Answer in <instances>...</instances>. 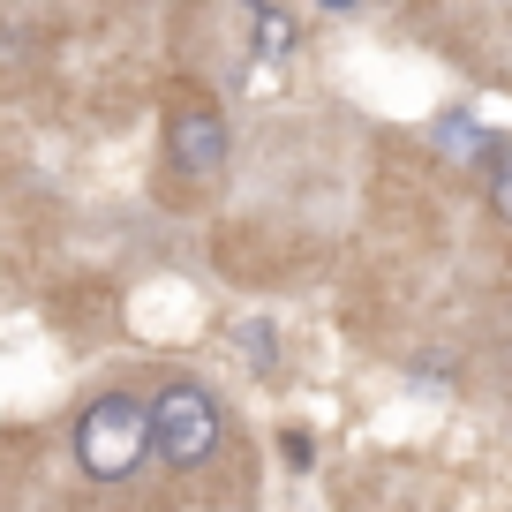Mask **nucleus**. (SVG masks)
Segmentation results:
<instances>
[{
	"label": "nucleus",
	"mask_w": 512,
	"mask_h": 512,
	"mask_svg": "<svg viewBox=\"0 0 512 512\" xmlns=\"http://www.w3.org/2000/svg\"><path fill=\"white\" fill-rule=\"evenodd\" d=\"M68 460L91 490H128L151 467V407L136 392H91L68 430Z\"/></svg>",
	"instance_id": "nucleus-1"
},
{
	"label": "nucleus",
	"mask_w": 512,
	"mask_h": 512,
	"mask_svg": "<svg viewBox=\"0 0 512 512\" xmlns=\"http://www.w3.org/2000/svg\"><path fill=\"white\" fill-rule=\"evenodd\" d=\"M144 407H151V460H159L166 475H204V467L219 460L226 407H219V392H211L204 377H166Z\"/></svg>",
	"instance_id": "nucleus-2"
},
{
	"label": "nucleus",
	"mask_w": 512,
	"mask_h": 512,
	"mask_svg": "<svg viewBox=\"0 0 512 512\" xmlns=\"http://www.w3.org/2000/svg\"><path fill=\"white\" fill-rule=\"evenodd\" d=\"M166 166H174L181 181H219L226 159H234V128H226V106L204 91H174L166 98Z\"/></svg>",
	"instance_id": "nucleus-3"
},
{
	"label": "nucleus",
	"mask_w": 512,
	"mask_h": 512,
	"mask_svg": "<svg viewBox=\"0 0 512 512\" xmlns=\"http://www.w3.org/2000/svg\"><path fill=\"white\" fill-rule=\"evenodd\" d=\"M241 16H249V53L256 61H294V53H302V16H294L287 0H241Z\"/></svg>",
	"instance_id": "nucleus-4"
},
{
	"label": "nucleus",
	"mask_w": 512,
	"mask_h": 512,
	"mask_svg": "<svg viewBox=\"0 0 512 512\" xmlns=\"http://www.w3.org/2000/svg\"><path fill=\"white\" fill-rule=\"evenodd\" d=\"M482 189H490V211L512 226V144H490V159H482Z\"/></svg>",
	"instance_id": "nucleus-5"
},
{
	"label": "nucleus",
	"mask_w": 512,
	"mask_h": 512,
	"mask_svg": "<svg viewBox=\"0 0 512 512\" xmlns=\"http://www.w3.org/2000/svg\"><path fill=\"white\" fill-rule=\"evenodd\" d=\"M241 354H249V369H272L279 354H272V324L256 317V324H241Z\"/></svg>",
	"instance_id": "nucleus-6"
},
{
	"label": "nucleus",
	"mask_w": 512,
	"mask_h": 512,
	"mask_svg": "<svg viewBox=\"0 0 512 512\" xmlns=\"http://www.w3.org/2000/svg\"><path fill=\"white\" fill-rule=\"evenodd\" d=\"M279 452H287L294 475H309V467H317V437H309V430H287V437H279Z\"/></svg>",
	"instance_id": "nucleus-7"
},
{
	"label": "nucleus",
	"mask_w": 512,
	"mask_h": 512,
	"mask_svg": "<svg viewBox=\"0 0 512 512\" xmlns=\"http://www.w3.org/2000/svg\"><path fill=\"white\" fill-rule=\"evenodd\" d=\"M324 16H354V8H362V0H317Z\"/></svg>",
	"instance_id": "nucleus-8"
}]
</instances>
